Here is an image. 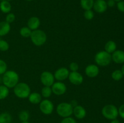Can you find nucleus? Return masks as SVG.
I'll return each instance as SVG.
<instances>
[{
	"mask_svg": "<svg viewBox=\"0 0 124 123\" xmlns=\"http://www.w3.org/2000/svg\"><path fill=\"white\" fill-rule=\"evenodd\" d=\"M4 85L8 88H13L18 83L19 75L15 71H7L2 77Z\"/></svg>",
	"mask_w": 124,
	"mask_h": 123,
	"instance_id": "obj_1",
	"label": "nucleus"
},
{
	"mask_svg": "<svg viewBox=\"0 0 124 123\" xmlns=\"http://www.w3.org/2000/svg\"><path fill=\"white\" fill-rule=\"evenodd\" d=\"M30 39L35 45L40 47L44 44L47 41V35L41 30H35L31 31Z\"/></svg>",
	"mask_w": 124,
	"mask_h": 123,
	"instance_id": "obj_2",
	"label": "nucleus"
},
{
	"mask_svg": "<svg viewBox=\"0 0 124 123\" xmlns=\"http://www.w3.org/2000/svg\"><path fill=\"white\" fill-rule=\"evenodd\" d=\"M30 86L25 83H18L13 89L15 95L19 98H28L30 94Z\"/></svg>",
	"mask_w": 124,
	"mask_h": 123,
	"instance_id": "obj_3",
	"label": "nucleus"
},
{
	"mask_svg": "<svg viewBox=\"0 0 124 123\" xmlns=\"http://www.w3.org/2000/svg\"><path fill=\"white\" fill-rule=\"evenodd\" d=\"M95 62L98 66H107L111 63V55L105 51H101L94 56Z\"/></svg>",
	"mask_w": 124,
	"mask_h": 123,
	"instance_id": "obj_4",
	"label": "nucleus"
},
{
	"mask_svg": "<svg viewBox=\"0 0 124 123\" xmlns=\"http://www.w3.org/2000/svg\"><path fill=\"white\" fill-rule=\"evenodd\" d=\"M102 114L107 119L113 120L116 119L118 116V109L115 105H105L102 109Z\"/></svg>",
	"mask_w": 124,
	"mask_h": 123,
	"instance_id": "obj_5",
	"label": "nucleus"
},
{
	"mask_svg": "<svg viewBox=\"0 0 124 123\" xmlns=\"http://www.w3.org/2000/svg\"><path fill=\"white\" fill-rule=\"evenodd\" d=\"M73 107L70 103L61 102L57 106L56 112L62 118L69 117L73 114Z\"/></svg>",
	"mask_w": 124,
	"mask_h": 123,
	"instance_id": "obj_6",
	"label": "nucleus"
},
{
	"mask_svg": "<svg viewBox=\"0 0 124 123\" xmlns=\"http://www.w3.org/2000/svg\"><path fill=\"white\" fill-rule=\"evenodd\" d=\"M39 109L42 113L45 115H50L54 109L53 103L49 100L45 99L40 102Z\"/></svg>",
	"mask_w": 124,
	"mask_h": 123,
	"instance_id": "obj_7",
	"label": "nucleus"
},
{
	"mask_svg": "<svg viewBox=\"0 0 124 123\" xmlns=\"http://www.w3.org/2000/svg\"><path fill=\"white\" fill-rule=\"evenodd\" d=\"M54 75L49 71H44L41 75L40 80L45 86L51 87L54 83Z\"/></svg>",
	"mask_w": 124,
	"mask_h": 123,
	"instance_id": "obj_8",
	"label": "nucleus"
},
{
	"mask_svg": "<svg viewBox=\"0 0 124 123\" xmlns=\"http://www.w3.org/2000/svg\"><path fill=\"white\" fill-rule=\"evenodd\" d=\"M52 92L56 95H62L66 92L67 87L62 82H55L52 86Z\"/></svg>",
	"mask_w": 124,
	"mask_h": 123,
	"instance_id": "obj_9",
	"label": "nucleus"
},
{
	"mask_svg": "<svg viewBox=\"0 0 124 123\" xmlns=\"http://www.w3.org/2000/svg\"><path fill=\"white\" fill-rule=\"evenodd\" d=\"M69 74H70V72L67 68L62 67L58 69L55 71L54 74V77L56 80L59 82H61V81L65 80L69 77Z\"/></svg>",
	"mask_w": 124,
	"mask_h": 123,
	"instance_id": "obj_10",
	"label": "nucleus"
},
{
	"mask_svg": "<svg viewBox=\"0 0 124 123\" xmlns=\"http://www.w3.org/2000/svg\"><path fill=\"white\" fill-rule=\"evenodd\" d=\"M68 78H69L70 83L75 85H80L81 84H82L84 81L83 76L78 71L70 72Z\"/></svg>",
	"mask_w": 124,
	"mask_h": 123,
	"instance_id": "obj_11",
	"label": "nucleus"
},
{
	"mask_svg": "<svg viewBox=\"0 0 124 123\" xmlns=\"http://www.w3.org/2000/svg\"><path fill=\"white\" fill-rule=\"evenodd\" d=\"M85 72L87 76L90 78L97 77L99 73V68L97 65L94 64L88 65L85 69Z\"/></svg>",
	"mask_w": 124,
	"mask_h": 123,
	"instance_id": "obj_12",
	"label": "nucleus"
},
{
	"mask_svg": "<svg viewBox=\"0 0 124 123\" xmlns=\"http://www.w3.org/2000/svg\"><path fill=\"white\" fill-rule=\"evenodd\" d=\"M107 4L105 0H96L94 2L93 8L98 13H104L107 9Z\"/></svg>",
	"mask_w": 124,
	"mask_h": 123,
	"instance_id": "obj_13",
	"label": "nucleus"
},
{
	"mask_svg": "<svg viewBox=\"0 0 124 123\" xmlns=\"http://www.w3.org/2000/svg\"><path fill=\"white\" fill-rule=\"evenodd\" d=\"M111 60L117 64L124 63V51L122 50H116L112 53Z\"/></svg>",
	"mask_w": 124,
	"mask_h": 123,
	"instance_id": "obj_14",
	"label": "nucleus"
},
{
	"mask_svg": "<svg viewBox=\"0 0 124 123\" xmlns=\"http://www.w3.org/2000/svg\"><path fill=\"white\" fill-rule=\"evenodd\" d=\"M73 113L74 115L75 116L76 118L82 119L85 117L87 112H86V110L85 109L84 107L79 106V105H77V106H75L73 107Z\"/></svg>",
	"mask_w": 124,
	"mask_h": 123,
	"instance_id": "obj_15",
	"label": "nucleus"
},
{
	"mask_svg": "<svg viewBox=\"0 0 124 123\" xmlns=\"http://www.w3.org/2000/svg\"><path fill=\"white\" fill-rule=\"evenodd\" d=\"M41 22H40L39 19L38 17L36 16H33L29 18L27 22V27L31 30H37L39 27Z\"/></svg>",
	"mask_w": 124,
	"mask_h": 123,
	"instance_id": "obj_16",
	"label": "nucleus"
},
{
	"mask_svg": "<svg viewBox=\"0 0 124 123\" xmlns=\"http://www.w3.org/2000/svg\"><path fill=\"white\" fill-rule=\"evenodd\" d=\"M28 98H29V101L31 104H36L40 103L42 101V95L39 93L38 92L30 93L29 96H28Z\"/></svg>",
	"mask_w": 124,
	"mask_h": 123,
	"instance_id": "obj_17",
	"label": "nucleus"
},
{
	"mask_svg": "<svg viewBox=\"0 0 124 123\" xmlns=\"http://www.w3.org/2000/svg\"><path fill=\"white\" fill-rule=\"evenodd\" d=\"M11 27L10 24L6 21L0 22V36L7 35L10 32Z\"/></svg>",
	"mask_w": 124,
	"mask_h": 123,
	"instance_id": "obj_18",
	"label": "nucleus"
},
{
	"mask_svg": "<svg viewBox=\"0 0 124 123\" xmlns=\"http://www.w3.org/2000/svg\"><path fill=\"white\" fill-rule=\"evenodd\" d=\"M12 9V6L9 1L3 0L0 3V10L4 13H9Z\"/></svg>",
	"mask_w": 124,
	"mask_h": 123,
	"instance_id": "obj_19",
	"label": "nucleus"
},
{
	"mask_svg": "<svg viewBox=\"0 0 124 123\" xmlns=\"http://www.w3.org/2000/svg\"><path fill=\"white\" fill-rule=\"evenodd\" d=\"M116 48H117L116 43L113 41H108L105 45V51L110 54L115 52L116 50Z\"/></svg>",
	"mask_w": 124,
	"mask_h": 123,
	"instance_id": "obj_20",
	"label": "nucleus"
},
{
	"mask_svg": "<svg viewBox=\"0 0 124 123\" xmlns=\"http://www.w3.org/2000/svg\"><path fill=\"white\" fill-rule=\"evenodd\" d=\"M94 0H81V7L85 10H91L93 7Z\"/></svg>",
	"mask_w": 124,
	"mask_h": 123,
	"instance_id": "obj_21",
	"label": "nucleus"
},
{
	"mask_svg": "<svg viewBox=\"0 0 124 123\" xmlns=\"http://www.w3.org/2000/svg\"><path fill=\"white\" fill-rule=\"evenodd\" d=\"M12 117L9 113L3 112L0 113V123H11Z\"/></svg>",
	"mask_w": 124,
	"mask_h": 123,
	"instance_id": "obj_22",
	"label": "nucleus"
},
{
	"mask_svg": "<svg viewBox=\"0 0 124 123\" xmlns=\"http://www.w3.org/2000/svg\"><path fill=\"white\" fill-rule=\"evenodd\" d=\"M9 90L7 87L4 85H0V100H4L8 96Z\"/></svg>",
	"mask_w": 124,
	"mask_h": 123,
	"instance_id": "obj_23",
	"label": "nucleus"
},
{
	"mask_svg": "<svg viewBox=\"0 0 124 123\" xmlns=\"http://www.w3.org/2000/svg\"><path fill=\"white\" fill-rule=\"evenodd\" d=\"M31 31H32L28 27H22L20 29L19 33H20L21 36L22 37H24V38H27V37H30Z\"/></svg>",
	"mask_w": 124,
	"mask_h": 123,
	"instance_id": "obj_24",
	"label": "nucleus"
},
{
	"mask_svg": "<svg viewBox=\"0 0 124 123\" xmlns=\"http://www.w3.org/2000/svg\"><path fill=\"white\" fill-rule=\"evenodd\" d=\"M124 75L121 70L116 69L111 74V77L115 81H119L123 78Z\"/></svg>",
	"mask_w": 124,
	"mask_h": 123,
	"instance_id": "obj_25",
	"label": "nucleus"
},
{
	"mask_svg": "<svg viewBox=\"0 0 124 123\" xmlns=\"http://www.w3.org/2000/svg\"><path fill=\"white\" fill-rule=\"evenodd\" d=\"M52 90L51 87L44 86L41 90V95L44 98H49L52 95Z\"/></svg>",
	"mask_w": 124,
	"mask_h": 123,
	"instance_id": "obj_26",
	"label": "nucleus"
},
{
	"mask_svg": "<svg viewBox=\"0 0 124 123\" xmlns=\"http://www.w3.org/2000/svg\"><path fill=\"white\" fill-rule=\"evenodd\" d=\"M18 116L22 122L27 121L29 118V113L27 110H22L19 112Z\"/></svg>",
	"mask_w": 124,
	"mask_h": 123,
	"instance_id": "obj_27",
	"label": "nucleus"
},
{
	"mask_svg": "<svg viewBox=\"0 0 124 123\" xmlns=\"http://www.w3.org/2000/svg\"><path fill=\"white\" fill-rule=\"evenodd\" d=\"M9 49V44L6 41L3 39H0V51H6Z\"/></svg>",
	"mask_w": 124,
	"mask_h": 123,
	"instance_id": "obj_28",
	"label": "nucleus"
},
{
	"mask_svg": "<svg viewBox=\"0 0 124 123\" xmlns=\"http://www.w3.org/2000/svg\"><path fill=\"white\" fill-rule=\"evenodd\" d=\"M7 65L4 60L0 59V75H3L7 71Z\"/></svg>",
	"mask_w": 124,
	"mask_h": 123,
	"instance_id": "obj_29",
	"label": "nucleus"
},
{
	"mask_svg": "<svg viewBox=\"0 0 124 123\" xmlns=\"http://www.w3.org/2000/svg\"><path fill=\"white\" fill-rule=\"evenodd\" d=\"M84 16L87 20H92L94 18V14L92 10H88L85 11Z\"/></svg>",
	"mask_w": 124,
	"mask_h": 123,
	"instance_id": "obj_30",
	"label": "nucleus"
},
{
	"mask_svg": "<svg viewBox=\"0 0 124 123\" xmlns=\"http://www.w3.org/2000/svg\"><path fill=\"white\" fill-rule=\"evenodd\" d=\"M15 20V15L12 13H9L7 14L6 17V22L8 24L13 22Z\"/></svg>",
	"mask_w": 124,
	"mask_h": 123,
	"instance_id": "obj_31",
	"label": "nucleus"
},
{
	"mask_svg": "<svg viewBox=\"0 0 124 123\" xmlns=\"http://www.w3.org/2000/svg\"><path fill=\"white\" fill-rule=\"evenodd\" d=\"M69 68L71 72H76L79 69V65L76 62H71L69 65Z\"/></svg>",
	"mask_w": 124,
	"mask_h": 123,
	"instance_id": "obj_32",
	"label": "nucleus"
},
{
	"mask_svg": "<svg viewBox=\"0 0 124 123\" xmlns=\"http://www.w3.org/2000/svg\"><path fill=\"white\" fill-rule=\"evenodd\" d=\"M61 123H77L76 120L74 119L73 118L71 117H67V118H64L61 121Z\"/></svg>",
	"mask_w": 124,
	"mask_h": 123,
	"instance_id": "obj_33",
	"label": "nucleus"
},
{
	"mask_svg": "<svg viewBox=\"0 0 124 123\" xmlns=\"http://www.w3.org/2000/svg\"><path fill=\"white\" fill-rule=\"evenodd\" d=\"M117 9H118L120 12H124V1H121L117 2Z\"/></svg>",
	"mask_w": 124,
	"mask_h": 123,
	"instance_id": "obj_34",
	"label": "nucleus"
},
{
	"mask_svg": "<svg viewBox=\"0 0 124 123\" xmlns=\"http://www.w3.org/2000/svg\"><path fill=\"white\" fill-rule=\"evenodd\" d=\"M118 113L120 116L124 119V104L121 105L118 109Z\"/></svg>",
	"mask_w": 124,
	"mask_h": 123,
	"instance_id": "obj_35",
	"label": "nucleus"
},
{
	"mask_svg": "<svg viewBox=\"0 0 124 123\" xmlns=\"http://www.w3.org/2000/svg\"><path fill=\"white\" fill-rule=\"evenodd\" d=\"M115 2H116V1H115L114 0H108V2H107V4L108 7H113L115 6Z\"/></svg>",
	"mask_w": 124,
	"mask_h": 123,
	"instance_id": "obj_36",
	"label": "nucleus"
},
{
	"mask_svg": "<svg viewBox=\"0 0 124 123\" xmlns=\"http://www.w3.org/2000/svg\"><path fill=\"white\" fill-rule=\"evenodd\" d=\"M120 123V121L117 119H113L111 120V123Z\"/></svg>",
	"mask_w": 124,
	"mask_h": 123,
	"instance_id": "obj_37",
	"label": "nucleus"
},
{
	"mask_svg": "<svg viewBox=\"0 0 124 123\" xmlns=\"http://www.w3.org/2000/svg\"><path fill=\"white\" fill-rule=\"evenodd\" d=\"M121 71H122V74H123V75H124V65H123V66H122V69H121Z\"/></svg>",
	"mask_w": 124,
	"mask_h": 123,
	"instance_id": "obj_38",
	"label": "nucleus"
},
{
	"mask_svg": "<svg viewBox=\"0 0 124 123\" xmlns=\"http://www.w3.org/2000/svg\"><path fill=\"white\" fill-rule=\"evenodd\" d=\"M1 83H2V77H1V76H0V85H1Z\"/></svg>",
	"mask_w": 124,
	"mask_h": 123,
	"instance_id": "obj_39",
	"label": "nucleus"
},
{
	"mask_svg": "<svg viewBox=\"0 0 124 123\" xmlns=\"http://www.w3.org/2000/svg\"><path fill=\"white\" fill-rule=\"evenodd\" d=\"M21 123H29V122H28V121H24V122H22Z\"/></svg>",
	"mask_w": 124,
	"mask_h": 123,
	"instance_id": "obj_40",
	"label": "nucleus"
},
{
	"mask_svg": "<svg viewBox=\"0 0 124 123\" xmlns=\"http://www.w3.org/2000/svg\"><path fill=\"white\" fill-rule=\"evenodd\" d=\"M115 1H117V2H119V1H122V0H114Z\"/></svg>",
	"mask_w": 124,
	"mask_h": 123,
	"instance_id": "obj_41",
	"label": "nucleus"
},
{
	"mask_svg": "<svg viewBox=\"0 0 124 123\" xmlns=\"http://www.w3.org/2000/svg\"><path fill=\"white\" fill-rule=\"evenodd\" d=\"M26 1H33V0H26Z\"/></svg>",
	"mask_w": 124,
	"mask_h": 123,
	"instance_id": "obj_42",
	"label": "nucleus"
},
{
	"mask_svg": "<svg viewBox=\"0 0 124 123\" xmlns=\"http://www.w3.org/2000/svg\"><path fill=\"white\" fill-rule=\"evenodd\" d=\"M6 1H12V0H6Z\"/></svg>",
	"mask_w": 124,
	"mask_h": 123,
	"instance_id": "obj_43",
	"label": "nucleus"
}]
</instances>
